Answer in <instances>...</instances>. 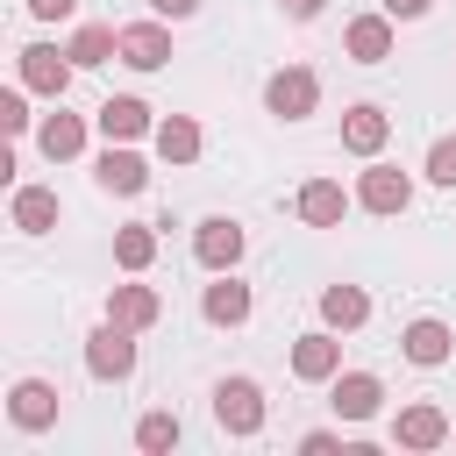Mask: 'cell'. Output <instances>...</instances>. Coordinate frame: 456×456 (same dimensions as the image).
<instances>
[{"label":"cell","mask_w":456,"mask_h":456,"mask_svg":"<svg viewBox=\"0 0 456 456\" xmlns=\"http://www.w3.org/2000/svg\"><path fill=\"white\" fill-rule=\"evenodd\" d=\"M86 370H93L100 385H121V378H135V328H121V321H100V328L86 335Z\"/></svg>","instance_id":"obj_1"},{"label":"cell","mask_w":456,"mask_h":456,"mask_svg":"<svg viewBox=\"0 0 456 456\" xmlns=\"http://www.w3.org/2000/svg\"><path fill=\"white\" fill-rule=\"evenodd\" d=\"M214 420H221V435H264V385L256 378H221L214 385Z\"/></svg>","instance_id":"obj_2"},{"label":"cell","mask_w":456,"mask_h":456,"mask_svg":"<svg viewBox=\"0 0 456 456\" xmlns=\"http://www.w3.org/2000/svg\"><path fill=\"white\" fill-rule=\"evenodd\" d=\"M14 71H21V86H28V93L64 100L78 64H71V50H57V43H28V50H14Z\"/></svg>","instance_id":"obj_3"},{"label":"cell","mask_w":456,"mask_h":456,"mask_svg":"<svg viewBox=\"0 0 456 456\" xmlns=\"http://www.w3.org/2000/svg\"><path fill=\"white\" fill-rule=\"evenodd\" d=\"M264 107H271L278 121H306V114L321 107V78H314L306 64H285V71L264 78Z\"/></svg>","instance_id":"obj_4"},{"label":"cell","mask_w":456,"mask_h":456,"mask_svg":"<svg viewBox=\"0 0 456 456\" xmlns=\"http://www.w3.org/2000/svg\"><path fill=\"white\" fill-rule=\"evenodd\" d=\"M328 406H335V420L363 428V420L385 406V378H378V370H335V378H328Z\"/></svg>","instance_id":"obj_5"},{"label":"cell","mask_w":456,"mask_h":456,"mask_svg":"<svg viewBox=\"0 0 456 456\" xmlns=\"http://www.w3.org/2000/svg\"><path fill=\"white\" fill-rule=\"evenodd\" d=\"M356 207L363 214H406L413 207V178L399 171V164H363V178H356Z\"/></svg>","instance_id":"obj_6"},{"label":"cell","mask_w":456,"mask_h":456,"mask_svg":"<svg viewBox=\"0 0 456 456\" xmlns=\"http://www.w3.org/2000/svg\"><path fill=\"white\" fill-rule=\"evenodd\" d=\"M242 249H249V235H242V221H228V214H207V221L192 228V256H200V271H235Z\"/></svg>","instance_id":"obj_7"},{"label":"cell","mask_w":456,"mask_h":456,"mask_svg":"<svg viewBox=\"0 0 456 456\" xmlns=\"http://www.w3.org/2000/svg\"><path fill=\"white\" fill-rule=\"evenodd\" d=\"M335 370H342V335L321 321V328H306V335L292 342V378H299V385H328Z\"/></svg>","instance_id":"obj_8"},{"label":"cell","mask_w":456,"mask_h":456,"mask_svg":"<svg viewBox=\"0 0 456 456\" xmlns=\"http://www.w3.org/2000/svg\"><path fill=\"white\" fill-rule=\"evenodd\" d=\"M449 435H456V428H449V413H442V406H428V399L399 406V420H392V449H413V456L442 449Z\"/></svg>","instance_id":"obj_9"},{"label":"cell","mask_w":456,"mask_h":456,"mask_svg":"<svg viewBox=\"0 0 456 456\" xmlns=\"http://www.w3.org/2000/svg\"><path fill=\"white\" fill-rule=\"evenodd\" d=\"M7 420H14L21 435L57 428V385H50V378H14V392H7Z\"/></svg>","instance_id":"obj_10"},{"label":"cell","mask_w":456,"mask_h":456,"mask_svg":"<svg viewBox=\"0 0 456 456\" xmlns=\"http://www.w3.org/2000/svg\"><path fill=\"white\" fill-rule=\"evenodd\" d=\"M392 28H399V21H392L385 7H378V14H356V21L342 28V57H349V64H385L392 43H399Z\"/></svg>","instance_id":"obj_11"},{"label":"cell","mask_w":456,"mask_h":456,"mask_svg":"<svg viewBox=\"0 0 456 456\" xmlns=\"http://www.w3.org/2000/svg\"><path fill=\"white\" fill-rule=\"evenodd\" d=\"M385 142H392V114H385L378 100L342 107V150H349V157H378Z\"/></svg>","instance_id":"obj_12"},{"label":"cell","mask_w":456,"mask_h":456,"mask_svg":"<svg viewBox=\"0 0 456 456\" xmlns=\"http://www.w3.org/2000/svg\"><path fill=\"white\" fill-rule=\"evenodd\" d=\"M93 185H100V192H114V200H135V192L150 185V164H142L128 142H107V150H100V164H93Z\"/></svg>","instance_id":"obj_13"},{"label":"cell","mask_w":456,"mask_h":456,"mask_svg":"<svg viewBox=\"0 0 456 456\" xmlns=\"http://www.w3.org/2000/svg\"><path fill=\"white\" fill-rule=\"evenodd\" d=\"M121 64H128V71H164V64H171V28H164V14L121 28Z\"/></svg>","instance_id":"obj_14"},{"label":"cell","mask_w":456,"mask_h":456,"mask_svg":"<svg viewBox=\"0 0 456 456\" xmlns=\"http://www.w3.org/2000/svg\"><path fill=\"white\" fill-rule=\"evenodd\" d=\"M249 306H256V299H249V285H242L235 271H214V285L200 292L207 328H242V321H249Z\"/></svg>","instance_id":"obj_15"},{"label":"cell","mask_w":456,"mask_h":456,"mask_svg":"<svg viewBox=\"0 0 456 456\" xmlns=\"http://www.w3.org/2000/svg\"><path fill=\"white\" fill-rule=\"evenodd\" d=\"M100 135L107 142H135V135H157V121H150V100H135V93H114V100H100Z\"/></svg>","instance_id":"obj_16"},{"label":"cell","mask_w":456,"mask_h":456,"mask_svg":"<svg viewBox=\"0 0 456 456\" xmlns=\"http://www.w3.org/2000/svg\"><path fill=\"white\" fill-rule=\"evenodd\" d=\"M399 349H406V363H420V370H442V363H449V349H456V335H449V321L420 314V321H406Z\"/></svg>","instance_id":"obj_17"},{"label":"cell","mask_w":456,"mask_h":456,"mask_svg":"<svg viewBox=\"0 0 456 456\" xmlns=\"http://www.w3.org/2000/svg\"><path fill=\"white\" fill-rule=\"evenodd\" d=\"M107 321H121V328L142 335V328L164 321V292H157V285H114V292H107Z\"/></svg>","instance_id":"obj_18"},{"label":"cell","mask_w":456,"mask_h":456,"mask_svg":"<svg viewBox=\"0 0 456 456\" xmlns=\"http://www.w3.org/2000/svg\"><path fill=\"white\" fill-rule=\"evenodd\" d=\"M36 150H43L50 164H71V157H86V114H64V100H57V114L36 128Z\"/></svg>","instance_id":"obj_19"},{"label":"cell","mask_w":456,"mask_h":456,"mask_svg":"<svg viewBox=\"0 0 456 456\" xmlns=\"http://www.w3.org/2000/svg\"><path fill=\"white\" fill-rule=\"evenodd\" d=\"M349 200H356V192H342L335 178H306L292 207H299V221H306V228H335V221L349 214Z\"/></svg>","instance_id":"obj_20"},{"label":"cell","mask_w":456,"mask_h":456,"mask_svg":"<svg viewBox=\"0 0 456 456\" xmlns=\"http://www.w3.org/2000/svg\"><path fill=\"white\" fill-rule=\"evenodd\" d=\"M150 142H157V157H164V164H200V150H207V135H200V121H192V114H164Z\"/></svg>","instance_id":"obj_21"},{"label":"cell","mask_w":456,"mask_h":456,"mask_svg":"<svg viewBox=\"0 0 456 456\" xmlns=\"http://www.w3.org/2000/svg\"><path fill=\"white\" fill-rule=\"evenodd\" d=\"M321 321H328L335 335L363 328V321H370V292H363V285H321Z\"/></svg>","instance_id":"obj_22"},{"label":"cell","mask_w":456,"mask_h":456,"mask_svg":"<svg viewBox=\"0 0 456 456\" xmlns=\"http://www.w3.org/2000/svg\"><path fill=\"white\" fill-rule=\"evenodd\" d=\"M114 264H121L128 278H142V271L157 264V221H128V228H114Z\"/></svg>","instance_id":"obj_23"},{"label":"cell","mask_w":456,"mask_h":456,"mask_svg":"<svg viewBox=\"0 0 456 456\" xmlns=\"http://www.w3.org/2000/svg\"><path fill=\"white\" fill-rule=\"evenodd\" d=\"M71 64L78 71H93V64H107V57H121V28H107V21H86V28H71Z\"/></svg>","instance_id":"obj_24"},{"label":"cell","mask_w":456,"mask_h":456,"mask_svg":"<svg viewBox=\"0 0 456 456\" xmlns=\"http://www.w3.org/2000/svg\"><path fill=\"white\" fill-rule=\"evenodd\" d=\"M14 228L21 235H50L57 228V192L50 185H21L14 192Z\"/></svg>","instance_id":"obj_25"},{"label":"cell","mask_w":456,"mask_h":456,"mask_svg":"<svg viewBox=\"0 0 456 456\" xmlns=\"http://www.w3.org/2000/svg\"><path fill=\"white\" fill-rule=\"evenodd\" d=\"M178 435H185V428H178V413H171V406H157V413H142V420H135V449H142V456L178 449Z\"/></svg>","instance_id":"obj_26"},{"label":"cell","mask_w":456,"mask_h":456,"mask_svg":"<svg viewBox=\"0 0 456 456\" xmlns=\"http://www.w3.org/2000/svg\"><path fill=\"white\" fill-rule=\"evenodd\" d=\"M428 178L456 192V135H435V142H428Z\"/></svg>","instance_id":"obj_27"},{"label":"cell","mask_w":456,"mask_h":456,"mask_svg":"<svg viewBox=\"0 0 456 456\" xmlns=\"http://www.w3.org/2000/svg\"><path fill=\"white\" fill-rule=\"evenodd\" d=\"M0 128H7V135L28 128V86H7V93H0Z\"/></svg>","instance_id":"obj_28"},{"label":"cell","mask_w":456,"mask_h":456,"mask_svg":"<svg viewBox=\"0 0 456 456\" xmlns=\"http://www.w3.org/2000/svg\"><path fill=\"white\" fill-rule=\"evenodd\" d=\"M335 449H342L335 428H306V435H299V456H335Z\"/></svg>","instance_id":"obj_29"},{"label":"cell","mask_w":456,"mask_h":456,"mask_svg":"<svg viewBox=\"0 0 456 456\" xmlns=\"http://www.w3.org/2000/svg\"><path fill=\"white\" fill-rule=\"evenodd\" d=\"M28 14H36V21H71L78 0H28Z\"/></svg>","instance_id":"obj_30"},{"label":"cell","mask_w":456,"mask_h":456,"mask_svg":"<svg viewBox=\"0 0 456 456\" xmlns=\"http://www.w3.org/2000/svg\"><path fill=\"white\" fill-rule=\"evenodd\" d=\"M378 7H385V14H392V21H420V14H428V7H435V0H378Z\"/></svg>","instance_id":"obj_31"},{"label":"cell","mask_w":456,"mask_h":456,"mask_svg":"<svg viewBox=\"0 0 456 456\" xmlns=\"http://www.w3.org/2000/svg\"><path fill=\"white\" fill-rule=\"evenodd\" d=\"M200 0H150V14H164V21H185Z\"/></svg>","instance_id":"obj_32"},{"label":"cell","mask_w":456,"mask_h":456,"mask_svg":"<svg viewBox=\"0 0 456 456\" xmlns=\"http://www.w3.org/2000/svg\"><path fill=\"white\" fill-rule=\"evenodd\" d=\"M278 7H285V14H292V21H314V14H321V7H328V0H278Z\"/></svg>","instance_id":"obj_33"}]
</instances>
